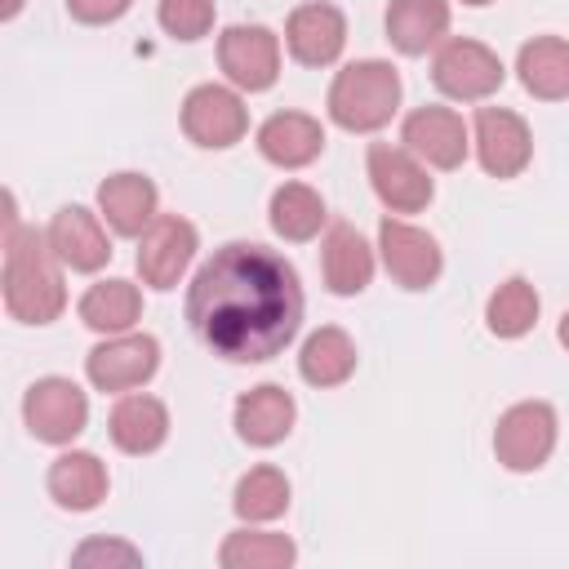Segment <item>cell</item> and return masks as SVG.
<instances>
[{"instance_id": "obj_8", "label": "cell", "mask_w": 569, "mask_h": 569, "mask_svg": "<svg viewBox=\"0 0 569 569\" xmlns=\"http://www.w3.org/2000/svg\"><path fill=\"white\" fill-rule=\"evenodd\" d=\"M218 62L231 84L258 93L280 76V40L267 27H227L218 40Z\"/></svg>"}, {"instance_id": "obj_29", "label": "cell", "mask_w": 569, "mask_h": 569, "mask_svg": "<svg viewBox=\"0 0 569 569\" xmlns=\"http://www.w3.org/2000/svg\"><path fill=\"white\" fill-rule=\"evenodd\" d=\"M485 320H489V333H498V338L529 333L533 320H538V293H533V284L520 280V276H511L507 284H498L493 298H489V307H485Z\"/></svg>"}, {"instance_id": "obj_10", "label": "cell", "mask_w": 569, "mask_h": 569, "mask_svg": "<svg viewBox=\"0 0 569 569\" xmlns=\"http://www.w3.org/2000/svg\"><path fill=\"white\" fill-rule=\"evenodd\" d=\"M191 258H196V227H191L187 218H178V213H164V218H156V222L142 231V244H138V276H142V284H151V289H173Z\"/></svg>"}, {"instance_id": "obj_18", "label": "cell", "mask_w": 569, "mask_h": 569, "mask_svg": "<svg viewBox=\"0 0 569 569\" xmlns=\"http://www.w3.org/2000/svg\"><path fill=\"white\" fill-rule=\"evenodd\" d=\"M289 427H293V396L284 387L262 382V387H253V391H244L236 400V431H240V440L267 449V445H280L289 436Z\"/></svg>"}, {"instance_id": "obj_4", "label": "cell", "mask_w": 569, "mask_h": 569, "mask_svg": "<svg viewBox=\"0 0 569 569\" xmlns=\"http://www.w3.org/2000/svg\"><path fill=\"white\" fill-rule=\"evenodd\" d=\"M556 449V409L547 400H525L511 405L498 418L493 431V453L507 471H538Z\"/></svg>"}, {"instance_id": "obj_6", "label": "cell", "mask_w": 569, "mask_h": 569, "mask_svg": "<svg viewBox=\"0 0 569 569\" xmlns=\"http://www.w3.org/2000/svg\"><path fill=\"white\" fill-rule=\"evenodd\" d=\"M22 418L31 427L36 440L44 445H67L84 431L89 422V400L71 378H40L27 400H22Z\"/></svg>"}, {"instance_id": "obj_11", "label": "cell", "mask_w": 569, "mask_h": 569, "mask_svg": "<svg viewBox=\"0 0 569 569\" xmlns=\"http://www.w3.org/2000/svg\"><path fill=\"white\" fill-rule=\"evenodd\" d=\"M156 365H160V342L151 333H120L84 356L89 382L98 391H129V387L147 382L156 373Z\"/></svg>"}, {"instance_id": "obj_5", "label": "cell", "mask_w": 569, "mask_h": 569, "mask_svg": "<svg viewBox=\"0 0 569 569\" xmlns=\"http://www.w3.org/2000/svg\"><path fill=\"white\" fill-rule=\"evenodd\" d=\"M502 62H498V53L489 49V44H480V40H449L440 53H436V62H431V80H436V89L440 93H449V98H458V102H480V98H489L498 84H502Z\"/></svg>"}, {"instance_id": "obj_20", "label": "cell", "mask_w": 569, "mask_h": 569, "mask_svg": "<svg viewBox=\"0 0 569 569\" xmlns=\"http://www.w3.org/2000/svg\"><path fill=\"white\" fill-rule=\"evenodd\" d=\"M107 431H111L116 449H124V453H151L169 436V409L156 396H124L111 409Z\"/></svg>"}, {"instance_id": "obj_7", "label": "cell", "mask_w": 569, "mask_h": 569, "mask_svg": "<svg viewBox=\"0 0 569 569\" xmlns=\"http://www.w3.org/2000/svg\"><path fill=\"white\" fill-rule=\"evenodd\" d=\"M182 129H187V138L196 142V147H231V142H240L244 138V129H249V111H244V102L231 93V89H222V84H200V89H191L187 93V102H182Z\"/></svg>"}, {"instance_id": "obj_12", "label": "cell", "mask_w": 569, "mask_h": 569, "mask_svg": "<svg viewBox=\"0 0 569 569\" xmlns=\"http://www.w3.org/2000/svg\"><path fill=\"white\" fill-rule=\"evenodd\" d=\"M529 151H533V138L516 111H507V107H480L476 111V156H480L485 173L516 178L529 164Z\"/></svg>"}, {"instance_id": "obj_3", "label": "cell", "mask_w": 569, "mask_h": 569, "mask_svg": "<svg viewBox=\"0 0 569 569\" xmlns=\"http://www.w3.org/2000/svg\"><path fill=\"white\" fill-rule=\"evenodd\" d=\"M396 107H400V76L391 62H378V58L351 62L329 84V116L347 133L382 129L396 116Z\"/></svg>"}, {"instance_id": "obj_22", "label": "cell", "mask_w": 569, "mask_h": 569, "mask_svg": "<svg viewBox=\"0 0 569 569\" xmlns=\"http://www.w3.org/2000/svg\"><path fill=\"white\" fill-rule=\"evenodd\" d=\"M449 31V4L445 0H391L387 9V40L418 58Z\"/></svg>"}, {"instance_id": "obj_26", "label": "cell", "mask_w": 569, "mask_h": 569, "mask_svg": "<svg viewBox=\"0 0 569 569\" xmlns=\"http://www.w3.org/2000/svg\"><path fill=\"white\" fill-rule=\"evenodd\" d=\"M142 311V298L129 280H98L80 298V320L98 333H124Z\"/></svg>"}, {"instance_id": "obj_15", "label": "cell", "mask_w": 569, "mask_h": 569, "mask_svg": "<svg viewBox=\"0 0 569 569\" xmlns=\"http://www.w3.org/2000/svg\"><path fill=\"white\" fill-rule=\"evenodd\" d=\"M284 44H289V53L302 67H329L342 53V44H347V18H342V9H333L325 0L298 4L289 13Z\"/></svg>"}, {"instance_id": "obj_2", "label": "cell", "mask_w": 569, "mask_h": 569, "mask_svg": "<svg viewBox=\"0 0 569 569\" xmlns=\"http://www.w3.org/2000/svg\"><path fill=\"white\" fill-rule=\"evenodd\" d=\"M53 258L58 253H53L49 236L18 227V213L9 200V213H4V307L13 320L49 325L67 307V289H62Z\"/></svg>"}, {"instance_id": "obj_35", "label": "cell", "mask_w": 569, "mask_h": 569, "mask_svg": "<svg viewBox=\"0 0 569 569\" xmlns=\"http://www.w3.org/2000/svg\"><path fill=\"white\" fill-rule=\"evenodd\" d=\"M560 342H565V347H569V311H565V316H560Z\"/></svg>"}, {"instance_id": "obj_28", "label": "cell", "mask_w": 569, "mask_h": 569, "mask_svg": "<svg viewBox=\"0 0 569 569\" xmlns=\"http://www.w3.org/2000/svg\"><path fill=\"white\" fill-rule=\"evenodd\" d=\"M293 542L284 533H258V529H240L222 542L218 560L222 569H284L293 565Z\"/></svg>"}, {"instance_id": "obj_17", "label": "cell", "mask_w": 569, "mask_h": 569, "mask_svg": "<svg viewBox=\"0 0 569 569\" xmlns=\"http://www.w3.org/2000/svg\"><path fill=\"white\" fill-rule=\"evenodd\" d=\"M320 147H325V129H320V120H311V116H302V111H276V116L258 129V151H262L271 164H280V169H302V164H311V160L320 156Z\"/></svg>"}, {"instance_id": "obj_25", "label": "cell", "mask_w": 569, "mask_h": 569, "mask_svg": "<svg viewBox=\"0 0 569 569\" xmlns=\"http://www.w3.org/2000/svg\"><path fill=\"white\" fill-rule=\"evenodd\" d=\"M356 369V342L342 333V329H316L307 342H302V356H298V373L311 382V387H338L347 382Z\"/></svg>"}, {"instance_id": "obj_9", "label": "cell", "mask_w": 569, "mask_h": 569, "mask_svg": "<svg viewBox=\"0 0 569 569\" xmlns=\"http://www.w3.org/2000/svg\"><path fill=\"white\" fill-rule=\"evenodd\" d=\"M369 182L378 191V200L396 213H418L431 200V178L427 169L413 160L409 147H391V142H373L369 147Z\"/></svg>"}, {"instance_id": "obj_31", "label": "cell", "mask_w": 569, "mask_h": 569, "mask_svg": "<svg viewBox=\"0 0 569 569\" xmlns=\"http://www.w3.org/2000/svg\"><path fill=\"white\" fill-rule=\"evenodd\" d=\"M160 27L178 40H200L213 27V0H160Z\"/></svg>"}, {"instance_id": "obj_34", "label": "cell", "mask_w": 569, "mask_h": 569, "mask_svg": "<svg viewBox=\"0 0 569 569\" xmlns=\"http://www.w3.org/2000/svg\"><path fill=\"white\" fill-rule=\"evenodd\" d=\"M22 9V0H4V9H0V18H13Z\"/></svg>"}, {"instance_id": "obj_16", "label": "cell", "mask_w": 569, "mask_h": 569, "mask_svg": "<svg viewBox=\"0 0 569 569\" xmlns=\"http://www.w3.org/2000/svg\"><path fill=\"white\" fill-rule=\"evenodd\" d=\"M49 244L58 253V262H67L71 271H98L107 258H111V244H107V231L98 227V218L80 204H67L53 213L49 222Z\"/></svg>"}, {"instance_id": "obj_21", "label": "cell", "mask_w": 569, "mask_h": 569, "mask_svg": "<svg viewBox=\"0 0 569 569\" xmlns=\"http://www.w3.org/2000/svg\"><path fill=\"white\" fill-rule=\"evenodd\" d=\"M49 493L67 511H93L107 498V467L93 453L71 449V453L53 458V467H49Z\"/></svg>"}, {"instance_id": "obj_30", "label": "cell", "mask_w": 569, "mask_h": 569, "mask_svg": "<svg viewBox=\"0 0 569 569\" xmlns=\"http://www.w3.org/2000/svg\"><path fill=\"white\" fill-rule=\"evenodd\" d=\"M236 516L240 520H276L289 507V480L276 467H253L236 485Z\"/></svg>"}, {"instance_id": "obj_13", "label": "cell", "mask_w": 569, "mask_h": 569, "mask_svg": "<svg viewBox=\"0 0 569 569\" xmlns=\"http://www.w3.org/2000/svg\"><path fill=\"white\" fill-rule=\"evenodd\" d=\"M378 244H382V262H387V271H391V280L400 289L436 284V276H440V244L427 231H418V227H409L400 218H382Z\"/></svg>"}, {"instance_id": "obj_24", "label": "cell", "mask_w": 569, "mask_h": 569, "mask_svg": "<svg viewBox=\"0 0 569 569\" xmlns=\"http://www.w3.org/2000/svg\"><path fill=\"white\" fill-rule=\"evenodd\" d=\"M373 276V249L356 227H333L325 240V284L333 293H360Z\"/></svg>"}, {"instance_id": "obj_14", "label": "cell", "mask_w": 569, "mask_h": 569, "mask_svg": "<svg viewBox=\"0 0 569 569\" xmlns=\"http://www.w3.org/2000/svg\"><path fill=\"white\" fill-rule=\"evenodd\" d=\"M400 142L418 160H427L436 169H458L467 160V124L449 107H418V111H409L405 129H400Z\"/></svg>"}, {"instance_id": "obj_1", "label": "cell", "mask_w": 569, "mask_h": 569, "mask_svg": "<svg viewBox=\"0 0 569 569\" xmlns=\"http://www.w3.org/2000/svg\"><path fill=\"white\" fill-rule=\"evenodd\" d=\"M187 320L222 360H271L302 325L298 271L262 244H222L187 289Z\"/></svg>"}, {"instance_id": "obj_36", "label": "cell", "mask_w": 569, "mask_h": 569, "mask_svg": "<svg viewBox=\"0 0 569 569\" xmlns=\"http://www.w3.org/2000/svg\"><path fill=\"white\" fill-rule=\"evenodd\" d=\"M462 4H489V0H462Z\"/></svg>"}, {"instance_id": "obj_27", "label": "cell", "mask_w": 569, "mask_h": 569, "mask_svg": "<svg viewBox=\"0 0 569 569\" xmlns=\"http://www.w3.org/2000/svg\"><path fill=\"white\" fill-rule=\"evenodd\" d=\"M325 200L307 187V182H284V187H276V196H271V227H276V236H284V240H311L320 227H325Z\"/></svg>"}, {"instance_id": "obj_32", "label": "cell", "mask_w": 569, "mask_h": 569, "mask_svg": "<svg viewBox=\"0 0 569 569\" xmlns=\"http://www.w3.org/2000/svg\"><path fill=\"white\" fill-rule=\"evenodd\" d=\"M133 0H67L71 18L76 22H89V27H102V22H116Z\"/></svg>"}, {"instance_id": "obj_33", "label": "cell", "mask_w": 569, "mask_h": 569, "mask_svg": "<svg viewBox=\"0 0 569 569\" xmlns=\"http://www.w3.org/2000/svg\"><path fill=\"white\" fill-rule=\"evenodd\" d=\"M93 556H107V560H138V551L133 547H120V542H84L80 551H76V560H93Z\"/></svg>"}, {"instance_id": "obj_23", "label": "cell", "mask_w": 569, "mask_h": 569, "mask_svg": "<svg viewBox=\"0 0 569 569\" xmlns=\"http://www.w3.org/2000/svg\"><path fill=\"white\" fill-rule=\"evenodd\" d=\"M516 71L533 98H542V102L569 98V40H560V36L529 40L516 58Z\"/></svg>"}, {"instance_id": "obj_19", "label": "cell", "mask_w": 569, "mask_h": 569, "mask_svg": "<svg viewBox=\"0 0 569 569\" xmlns=\"http://www.w3.org/2000/svg\"><path fill=\"white\" fill-rule=\"evenodd\" d=\"M98 209L120 236H142L156 222V182L142 173H116L98 187Z\"/></svg>"}]
</instances>
